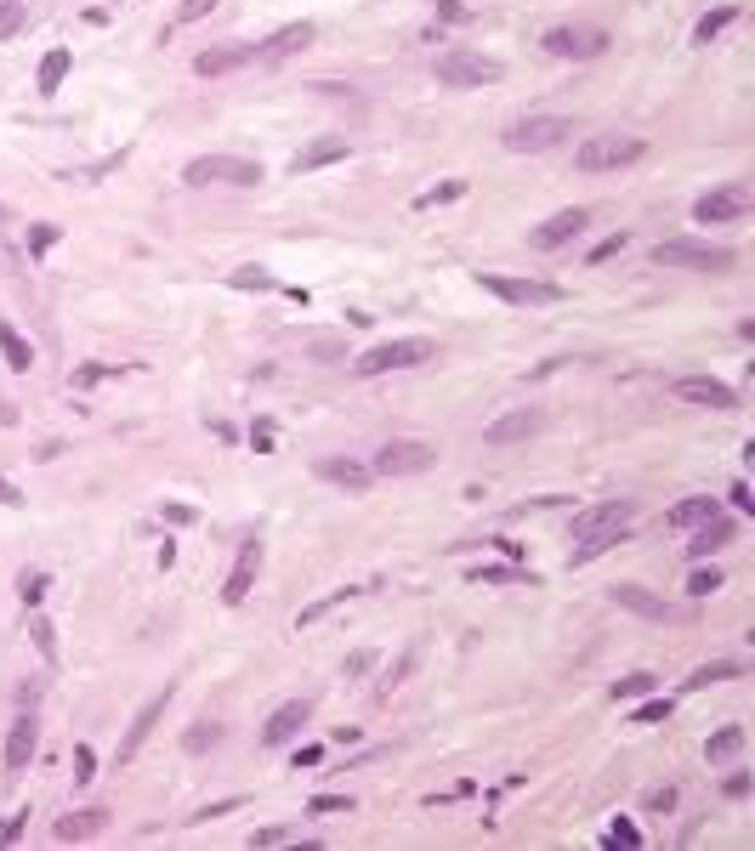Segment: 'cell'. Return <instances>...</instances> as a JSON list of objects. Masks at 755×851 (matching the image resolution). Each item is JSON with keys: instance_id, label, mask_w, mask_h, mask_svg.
I'll return each instance as SVG.
<instances>
[{"instance_id": "obj_1", "label": "cell", "mask_w": 755, "mask_h": 851, "mask_svg": "<svg viewBox=\"0 0 755 851\" xmlns=\"http://www.w3.org/2000/svg\"><path fill=\"white\" fill-rule=\"evenodd\" d=\"M636 522V500H597L585 505L580 517H574V551H568V568H585V562H597L619 545V539L631 534Z\"/></svg>"}, {"instance_id": "obj_27", "label": "cell", "mask_w": 755, "mask_h": 851, "mask_svg": "<svg viewBox=\"0 0 755 851\" xmlns=\"http://www.w3.org/2000/svg\"><path fill=\"white\" fill-rule=\"evenodd\" d=\"M0 358H6V369H18V375L35 369V347L23 341V330L12 324V318H0Z\"/></svg>"}, {"instance_id": "obj_4", "label": "cell", "mask_w": 755, "mask_h": 851, "mask_svg": "<svg viewBox=\"0 0 755 851\" xmlns=\"http://www.w3.org/2000/svg\"><path fill=\"white\" fill-rule=\"evenodd\" d=\"M432 358H438V341H426V335H398V341H381V347H369L364 358H352V375H358V381H375V375L432 364Z\"/></svg>"}, {"instance_id": "obj_58", "label": "cell", "mask_w": 755, "mask_h": 851, "mask_svg": "<svg viewBox=\"0 0 755 851\" xmlns=\"http://www.w3.org/2000/svg\"><path fill=\"white\" fill-rule=\"evenodd\" d=\"M438 18L443 23H466V6H460V0H438Z\"/></svg>"}, {"instance_id": "obj_13", "label": "cell", "mask_w": 755, "mask_h": 851, "mask_svg": "<svg viewBox=\"0 0 755 851\" xmlns=\"http://www.w3.org/2000/svg\"><path fill=\"white\" fill-rule=\"evenodd\" d=\"M750 205H755V193L744 188V182H727V188H716V193H699V199H693V222H704V227L738 222V216H744Z\"/></svg>"}, {"instance_id": "obj_21", "label": "cell", "mask_w": 755, "mask_h": 851, "mask_svg": "<svg viewBox=\"0 0 755 851\" xmlns=\"http://www.w3.org/2000/svg\"><path fill=\"white\" fill-rule=\"evenodd\" d=\"M687 534H693V539H687V556H693V562H710V556H716L721 545H733L738 522H733V517H721V511H716V517H704L699 528H687Z\"/></svg>"}, {"instance_id": "obj_14", "label": "cell", "mask_w": 755, "mask_h": 851, "mask_svg": "<svg viewBox=\"0 0 755 851\" xmlns=\"http://www.w3.org/2000/svg\"><path fill=\"white\" fill-rule=\"evenodd\" d=\"M591 227V210L574 205V210H557V216H545L540 227H528V244L534 250H562V244H574Z\"/></svg>"}, {"instance_id": "obj_11", "label": "cell", "mask_w": 755, "mask_h": 851, "mask_svg": "<svg viewBox=\"0 0 755 851\" xmlns=\"http://www.w3.org/2000/svg\"><path fill=\"white\" fill-rule=\"evenodd\" d=\"M477 284L489 290V296L511 301V307H551L562 301L557 284H545V278H506V273H477Z\"/></svg>"}, {"instance_id": "obj_63", "label": "cell", "mask_w": 755, "mask_h": 851, "mask_svg": "<svg viewBox=\"0 0 755 851\" xmlns=\"http://www.w3.org/2000/svg\"><path fill=\"white\" fill-rule=\"evenodd\" d=\"M318 761H324V749H318V744H307V749H296V766H318Z\"/></svg>"}, {"instance_id": "obj_64", "label": "cell", "mask_w": 755, "mask_h": 851, "mask_svg": "<svg viewBox=\"0 0 755 851\" xmlns=\"http://www.w3.org/2000/svg\"><path fill=\"white\" fill-rule=\"evenodd\" d=\"M0 227H12V210H6V205H0Z\"/></svg>"}, {"instance_id": "obj_35", "label": "cell", "mask_w": 755, "mask_h": 851, "mask_svg": "<svg viewBox=\"0 0 755 851\" xmlns=\"http://www.w3.org/2000/svg\"><path fill=\"white\" fill-rule=\"evenodd\" d=\"M222 744V727H216V721H194V727L182 732V749H188V755H205V749H216Z\"/></svg>"}, {"instance_id": "obj_49", "label": "cell", "mask_w": 755, "mask_h": 851, "mask_svg": "<svg viewBox=\"0 0 755 851\" xmlns=\"http://www.w3.org/2000/svg\"><path fill=\"white\" fill-rule=\"evenodd\" d=\"M97 778V755H91V744H74V783H91Z\"/></svg>"}, {"instance_id": "obj_43", "label": "cell", "mask_w": 755, "mask_h": 851, "mask_svg": "<svg viewBox=\"0 0 755 851\" xmlns=\"http://www.w3.org/2000/svg\"><path fill=\"white\" fill-rule=\"evenodd\" d=\"M631 250V233H608V239L591 250V267H602V261H614V256H625Z\"/></svg>"}, {"instance_id": "obj_16", "label": "cell", "mask_w": 755, "mask_h": 851, "mask_svg": "<svg viewBox=\"0 0 755 851\" xmlns=\"http://www.w3.org/2000/svg\"><path fill=\"white\" fill-rule=\"evenodd\" d=\"M35 755H40V715L18 710V721H12V732H6V778H23Z\"/></svg>"}, {"instance_id": "obj_47", "label": "cell", "mask_w": 755, "mask_h": 851, "mask_svg": "<svg viewBox=\"0 0 755 851\" xmlns=\"http://www.w3.org/2000/svg\"><path fill=\"white\" fill-rule=\"evenodd\" d=\"M409 670H415V653H404V659H398V664H392V670H387V676H381V687H375V693H381V698H387V693H392V687H404V676H409Z\"/></svg>"}, {"instance_id": "obj_30", "label": "cell", "mask_w": 755, "mask_h": 851, "mask_svg": "<svg viewBox=\"0 0 755 851\" xmlns=\"http://www.w3.org/2000/svg\"><path fill=\"white\" fill-rule=\"evenodd\" d=\"M738 749H744V727H738V721H727L721 732H710V744H704V761H710V766H727Z\"/></svg>"}, {"instance_id": "obj_46", "label": "cell", "mask_w": 755, "mask_h": 851, "mask_svg": "<svg viewBox=\"0 0 755 851\" xmlns=\"http://www.w3.org/2000/svg\"><path fill=\"white\" fill-rule=\"evenodd\" d=\"M460 193H466V182H443V188H426L421 199H415V205L432 210V205H449V199H460Z\"/></svg>"}, {"instance_id": "obj_45", "label": "cell", "mask_w": 755, "mask_h": 851, "mask_svg": "<svg viewBox=\"0 0 755 851\" xmlns=\"http://www.w3.org/2000/svg\"><path fill=\"white\" fill-rule=\"evenodd\" d=\"M239 806H245V795H228V800H211V806H199L194 817H188V823H211V817H228V812H239Z\"/></svg>"}, {"instance_id": "obj_56", "label": "cell", "mask_w": 755, "mask_h": 851, "mask_svg": "<svg viewBox=\"0 0 755 851\" xmlns=\"http://www.w3.org/2000/svg\"><path fill=\"white\" fill-rule=\"evenodd\" d=\"M159 517L176 522V528H188V522H194V511H188V505H159Z\"/></svg>"}, {"instance_id": "obj_7", "label": "cell", "mask_w": 755, "mask_h": 851, "mask_svg": "<svg viewBox=\"0 0 755 851\" xmlns=\"http://www.w3.org/2000/svg\"><path fill=\"white\" fill-rule=\"evenodd\" d=\"M432 74H438V86H449V91H472V86H494L500 80V57H483V52H472V46H449V52L432 63Z\"/></svg>"}, {"instance_id": "obj_12", "label": "cell", "mask_w": 755, "mask_h": 851, "mask_svg": "<svg viewBox=\"0 0 755 851\" xmlns=\"http://www.w3.org/2000/svg\"><path fill=\"white\" fill-rule=\"evenodd\" d=\"M670 392L682 403H699V409H710V415H733L738 409V392L727 381H716V375H676L670 381Z\"/></svg>"}, {"instance_id": "obj_31", "label": "cell", "mask_w": 755, "mask_h": 851, "mask_svg": "<svg viewBox=\"0 0 755 851\" xmlns=\"http://www.w3.org/2000/svg\"><path fill=\"white\" fill-rule=\"evenodd\" d=\"M733 23H738V6H716V12H704V18L693 23V46H710V40H721Z\"/></svg>"}, {"instance_id": "obj_26", "label": "cell", "mask_w": 755, "mask_h": 851, "mask_svg": "<svg viewBox=\"0 0 755 851\" xmlns=\"http://www.w3.org/2000/svg\"><path fill=\"white\" fill-rule=\"evenodd\" d=\"M108 829V806H80V812L57 817V840H91Z\"/></svg>"}, {"instance_id": "obj_39", "label": "cell", "mask_w": 755, "mask_h": 851, "mask_svg": "<svg viewBox=\"0 0 755 851\" xmlns=\"http://www.w3.org/2000/svg\"><path fill=\"white\" fill-rule=\"evenodd\" d=\"M653 687H659V676H648V670H631L625 681H614V698H648Z\"/></svg>"}, {"instance_id": "obj_25", "label": "cell", "mask_w": 755, "mask_h": 851, "mask_svg": "<svg viewBox=\"0 0 755 851\" xmlns=\"http://www.w3.org/2000/svg\"><path fill=\"white\" fill-rule=\"evenodd\" d=\"M69 69H74V52H69V46H52V52L40 57L35 91H40V97H57V91H63V80H69Z\"/></svg>"}, {"instance_id": "obj_52", "label": "cell", "mask_w": 755, "mask_h": 851, "mask_svg": "<svg viewBox=\"0 0 755 851\" xmlns=\"http://www.w3.org/2000/svg\"><path fill=\"white\" fill-rule=\"evenodd\" d=\"M670 710H676L670 698H648V704L636 710V721H670Z\"/></svg>"}, {"instance_id": "obj_36", "label": "cell", "mask_w": 755, "mask_h": 851, "mask_svg": "<svg viewBox=\"0 0 755 851\" xmlns=\"http://www.w3.org/2000/svg\"><path fill=\"white\" fill-rule=\"evenodd\" d=\"M228 290H279V278L267 273V267H233Z\"/></svg>"}, {"instance_id": "obj_19", "label": "cell", "mask_w": 755, "mask_h": 851, "mask_svg": "<svg viewBox=\"0 0 755 851\" xmlns=\"http://www.w3.org/2000/svg\"><path fill=\"white\" fill-rule=\"evenodd\" d=\"M256 63V46H245V40H228V46H211V52L194 57V74L199 80H222V74H239Z\"/></svg>"}, {"instance_id": "obj_54", "label": "cell", "mask_w": 755, "mask_h": 851, "mask_svg": "<svg viewBox=\"0 0 755 851\" xmlns=\"http://www.w3.org/2000/svg\"><path fill=\"white\" fill-rule=\"evenodd\" d=\"M114 375V364H86L80 375H74V386H91V381H108Z\"/></svg>"}, {"instance_id": "obj_8", "label": "cell", "mask_w": 755, "mask_h": 851, "mask_svg": "<svg viewBox=\"0 0 755 851\" xmlns=\"http://www.w3.org/2000/svg\"><path fill=\"white\" fill-rule=\"evenodd\" d=\"M182 182L188 188H211V182H228V188H256L262 182V165L239 154H199L182 165Z\"/></svg>"}, {"instance_id": "obj_18", "label": "cell", "mask_w": 755, "mask_h": 851, "mask_svg": "<svg viewBox=\"0 0 755 851\" xmlns=\"http://www.w3.org/2000/svg\"><path fill=\"white\" fill-rule=\"evenodd\" d=\"M318 40V23H284V29H273V35L256 46V63H284V57H296V52H307Z\"/></svg>"}, {"instance_id": "obj_28", "label": "cell", "mask_w": 755, "mask_h": 851, "mask_svg": "<svg viewBox=\"0 0 755 851\" xmlns=\"http://www.w3.org/2000/svg\"><path fill=\"white\" fill-rule=\"evenodd\" d=\"M716 511H721V505L710 500V494H687V500H676L665 511V522H670V528H699V522L716 517Z\"/></svg>"}, {"instance_id": "obj_55", "label": "cell", "mask_w": 755, "mask_h": 851, "mask_svg": "<svg viewBox=\"0 0 755 851\" xmlns=\"http://www.w3.org/2000/svg\"><path fill=\"white\" fill-rule=\"evenodd\" d=\"M727 500H733L738 511H744V517H750V511H755V500H750V483H744V477H738V483H733V494H727Z\"/></svg>"}, {"instance_id": "obj_37", "label": "cell", "mask_w": 755, "mask_h": 851, "mask_svg": "<svg viewBox=\"0 0 755 851\" xmlns=\"http://www.w3.org/2000/svg\"><path fill=\"white\" fill-rule=\"evenodd\" d=\"M29 29V0H0V40H12Z\"/></svg>"}, {"instance_id": "obj_48", "label": "cell", "mask_w": 755, "mask_h": 851, "mask_svg": "<svg viewBox=\"0 0 755 851\" xmlns=\"http://www.w3.org/2000/svg\"><path fill=\"white\" fill-rule=\"evenodd\" d=\"M216 6H222V0H182V6H176V23H199V18H211Z\"/></svg>"}, {"instance_id": "obj_9", "label": "cell", "mask_w": 755, "mask_h": 851, "mask_svg": "<svg viewBox=\"0 0 755 851\" xmlns=\"http://www.w3.org/2000/svg\"><path fill=\"white\" fill-rule=\"evenodd\" d=\"M432 466H438V449H432L426 437H392V443H381L375 460H369L375 477H421V471H432Z\"/></svg>"}, {"instance_id": "obj_6", "label": "cell", "mask_w": 755, "mask_h": 851, "mask_svg": "<svg viewBox=\"0 0 755 851\" xmlns=\"http://www.w3.org/2000/svg\"><path fill=\"white\" fill-rule=\"evenodd\" d=\"M568 137H574V120H568V114H528V120H511L506 131H500L506 154H551V148H562Z\"/></svg>"}, {"instance_id": "obj_24", "label": "cell", "mask_w": 755, "mask_h": 851, "mask_svg": "<svg viewBox=\"0 0 755 851\" xmlns=\"http://www.w3.org/2000/svg\"><path fill=\"white\" fill-rule=\"evenodd\" d=\"M614 608H625V613H636V619H670V608H665V596H653L648 585H614Z\"/></svg>"}, {"instance_id": "obj_15", "label": "cell", "mask_w": 755, "mask_h": 851, "mask_svg": "<svg viewBox=\"0 0 755 851\" xmlns=\"http://www.w3.org/2000/svg\"><path fill=\"white\" fill-rule=\"evenodd\" d=\"M313 721V698H284L279 710L262 721V744L267 749H284V744H296L301 738V727Z\"/></svg>"}, {"instance_id": "obj_3", "label": "cell", "mask_w": 755, "mask_h": 851, "mask_svg": "<svg viewBox=\"0 0 755 851\" xmlns=\"http://www.w3.org/2000/svg\"><path fill=\"white\" fill-rule=\"evenodd\" d=\"M648 256L665 273H733V261H738L727 244H699V239H659Z\"/></svg>"}, {"instance_id": "obj_2", "label": "cell", "mask_w": 755, "mask_h": 851, "mask_svg": "<svg viewBox=\"0 0 755 851\" xmlns=\"http://www.w3.org/2000/svg\"><path fill=\"white\" fill-rule=\"evenodd\" d=\"M648 159V137H636V131H602V137H585L574 148V165L585 176H608V171H631Z\"/></svg>"}, {"instance_id": "obj_62", "label": "cell", "mask_w": 755, "mask_h": 851, "mask_svg": "<svg viewBox=\"0 0 755 851\" xmlns=\"http://www.w3.org/2000/svg\"><path fill=\"white\" fill-rule=\"evenodd\" d=\"M313 358H324V364H335V358H341V341H313Z\"/></svg>"}, {"instance_id": "obj_59", "label": "cell", "mask_w": 755, "mask_h": 851, "mask_svg": "<svg viewBox=\"0 0 755 851\" xmlns=\"http://www.w3.org/2000/svg\"><path fill=\"white\" fill-rule=\"evenodd\" d=\"M40 704V681H23L18 687V710H35Z\"/></svg>"}, {"instance_id": "obj_50", "label": "cell", "mask_w": 755, "mask_h": 851, "mask_svg": "<svg viewBox=\"0 0 755 851\" xmlns=\"http://www.w3.org/2000/svg\"><path fill=\"white\" fill-rule=\"evenodd\" d=\"M307 812H313V817H324V812H352V800H347V795H313V800H307Z\"/></svg>"}, {"instance_id": "obj_33", "label": "cell", "mask_w": 755, "mask_h": 851, "mask_svg": "<svg viewBox=\"0 0 755 851\" xmlns=\"http://www.w3.org/2000/svg\"><path fill=\"white\" fill-rule=\"evenodd\" d=\"M477 585H534V574L528 568H517V562H494V568H477Z\"/></svg>"}, {"instance_id": "obj_40", "label": "cell", "mask_w": 755, "mask_h": 851, "mask_svg": "<svg viewBox=\"0 0 755 851\" xmlns=\"http://www.w3.org/2000/svg\"><path fill=\"white\" fill-rule=\"evenodd\" d=\"M57 239H63V227H57V222H35V227H29V261L46 256V250H52Z\"/></svg>"}, {"instance_id": "obj_42", "label": "cell", "mask_w": 755, "mask_h": 851, "mask_svg": "<svg viewBox=\"0 0 755 851\" xmlns=\"http://www.w3.org/2000/svg\"><path fill=\"white\" fill-rule=\"evenodd\" d=\"M284 840H301V829H290V823H267V829L250 834V846H284Z\"/></svg>"}, {"instance_id": "obj_20", "label": "cell", "mask_w": 755, "mask_h": 851, "mask_svg": "<svg viewBox=\"0 0 755 851\" xmlns=\"http://www.w3.org/2000/svg\"><path fill=\"white\" fill-rule=\"evenodd\" d=\"M540 426H545L540 409H511V415H500V420H489V426H483V443H489V449H511V443L534 437Z\"/></svg>"}, {"instance_id": "obj_5", "label": "cell", "mask_w": 755, "mask_h": 851, "mask_svg": "<svg viewBox=\"0 0 755 851\" xmlns=\"http://www.w3.org/2000/svg\"><path fill=\"white\" fill-rule=\"evenodd\" d=\"M608 46H614V40H608V29H597V23H551L540 35V52L557 57V63H597Z\"/></svg>"}, {"instance_id": "obj_17", "label": "cell", "mask_w": 755, "mask_h": 851, "mask_svg": "<svg viewBox=\"0 0 755 851\" xmlns=\"http://www.w3.org/2000/svg\"><path fill=\"white\" fill-rule=\"evenodd\" d=\"M256 574H262V539H245V545H239V556H233L228 585H222V602H228V608L250 602V591H256Z\"/></svg>"}, {"instance_id": "obj_60", "label": "cell", "mask_w": 755, "mask_h": 851, "mask_svg": "<svg viewBox=\"0 0 755 851\" xmlns=\"http://www.w3.org/2000/svg\"><path fill=\"white\" fill-rule=\"evenodd\" d=\"M750 795V772H733V778H727V800H744Z\"/></svg>"}, {"instance_id": "obj_34", "label": "cell", "mask_w": 755, "mask_h": 851, "mask_svg": "<svg viewBox=\"0 0 755 851\" xmlns=\"http://www.w3.org/2000/svg\"><path fill=\"white\" fill-rule=\"evenodd\" d=\"M29 642H35V653L46 664L57 670V630H52V619H40V613H29Z\"/></svg>"}, {"instance_id": "obj_29", "label": "cell", "mask_w": 755, "mask_h": 851, "mask_svg": "<svg viewBox=\"0 0 755 851\" xmlns=\"http://www.w3.org/2000/svg\"><path fill=\"white\" fill-rule=\"evenodd\" d=\"M733 676H744V664H738V659H710V664H699V670H693L682 687H687V693H704V687H716V681H733Z\"/></svg>"}, {"instance_id": "obj_61", "label": "cell", "mask_w": 755, "mask_h": 851, "mask_svg": "<svg viewBox=\"0 0 755 851\" xmlns=\"http://www.w3.org/2000/svg\"><path fill=\"white\" fill-rule=\"evenodd\" d=\"M369 664H375V653H352V659H347V664H341V670H347V676H364V670H369Z\"/></svg>"}, {"instance_id": "obj_44", "label": "cell", "mask_w": 755, "mask_h": 851, "mask_svg": "<svg viewBox=\"0 0 755 851\" xmlns=\"http://www.w3.org/2000/svg\"><path fill=\"white\" fill-rule=\"evenodd\" d=\"M23 829H29V812H6V817H0V851H6V846H18Z\"/></svg>"}, {"instance_id": "obj_10", "label": "cell", "mask_w": 755, "mask_h": 851, "mask_svg": "<svg viewBox=\"0 0 755 851\" xmlns=\"http://www.w3.org/2000/svg\"><path fill=\"white\" fill-rule=\"evenodd\" d=\"M171 698H176V687H159L148 704H142L137 715H131V727H125V738H120V749H114V766H131L142 755V744L154 738V727L165 721V710H171Z\"/></svg>"}, {"instance_id": "obj_53", "label": "cell", "mask_w": 755, "mask_h": 851, "mask_svg": "<svg viewBox=\"0 0 755 851\" xmlns=\"http://www.w3.org/2000/svg\"><path fill=\"white\" fill-rule=\"evenodd\" d=\"M676 806V783H659V789H648V812H670Z\"/></svg>"}, {"instance_id": "obj_51", "label": "cell", "mask_w": 755, "mask_h": 851, "mask_svg": "<svg viewBox=\"0 0 755 851\" xmlns=\"http://www.w3.org/2000/svg\"><path fill=\"white\" fill-rule=\"evenodd\" d=\"M608 846H625V851H636V846H642V834H636V823H614V829H608Z\"/></svg>"}, {"instance_id": "obj_22", "label": "cell", "mask_w": 755, "mask_h": 851, "mask_svg": "<svg viewBox=\"0 0 755 851\" xmlns=\"http://www.w3.org/2000/svg\"><path fill=\"white\" fill-rule=\"evenodd\" d=\"M347 154H352V142H347V137H318V142H307V148L290 159V171H296V176L324 171V165H335V159H347Z\"/></svg>"}, {"instance_id": "obj_38", "label": "cell", "mask_w": 755, "mask_h": 851, "mask_svg": "<svg viewBox=\"0 0 755 851\" xmlns=\"http://www.w3.org/2000/svg\"><path fill=\"white\" fill-rule=\"evenodd\" d=\"M18 596H23V608H40V596H46V568H23Z\"/></svg>"}, {"instance_id": "obj_57", "label": "cell", "mask_w": 755, "mask_h": 851, "mask_svg": "<svg viewBox=\"0 0 755 851\" xmlns=\"http://www.w3.org/2000/svg\"><path fill=\"white\" fill-rule=\"evenodd\" d=\"M0 505H6V511H18V505H23V494H18L12 477H0Z\"/></svg>"}, {"instance_id": "obj_23", "label": "cell", "mask_w": 755, "mask_h": 851, "mask_svg": "<svg viewBox=\"0 0 755 851\" xmlns=\"http://www.w3.org/2000/svg\"><path fill=\"white\" fill-rule=\"evenodd\" d=\"M318 477L335 483V488H352V494H364V488L375 483V471L358 466V460H341V454H324V460H318Z\"/></svg>"}, {"instance_id": "obj_41", "label": "cell", "mask_w": 755, "mask_h": 851, "mask_svg": "<svg viewBox=\"0 0 755 851\" xmlns=\"http://www.w3.org/2000/svg\"><path fill=\"white\" fill-rule=\"evenodd\" d=\"M721 585H727V579H721V568H704V562L693 568V579H687V591H693V596H716Z\"/></svg>"}, {"instance_id": "obj_32", "label": "cell", "mask_w": 755, "mask_h": 851, "mask_svg": "<svg viewBox=\"0 0 755 851\" xmlns=\"http://www.w3.org/2000/svg\"><path fill=\"white\" fill-rule=\"evenodd\" d=\"M352 596H358V591H352V585H347V591H330V596H318V602H307V608L296 613V630H313L318 619H324V613H335V608H341V602H352Z\"/></svg>"}]
</instances>
